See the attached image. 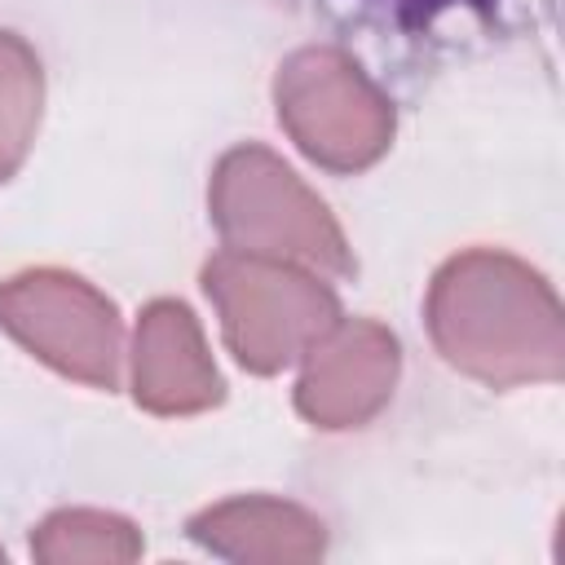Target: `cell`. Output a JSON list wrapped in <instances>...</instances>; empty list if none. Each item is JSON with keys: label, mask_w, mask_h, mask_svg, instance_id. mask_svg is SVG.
I'll return each mask as SVG.
<instances>
[{"label": "cell", "mask_w": 565, "mask_h": 565, "mask_svg": "<svg viewBox=\"0 0 565 565\" xmlns=\"http://www.w3.org/2000/svg\"><path fill=\"white\" fill-rule=\"evenodd\" d=\"M40 106L44 71L35 49L22 35L0 31V181H9L26 163L40 128Z\"/></svg>", "instance_id": "obj_10"}, {"label": "cell", "mask_w": 565, "mask_h": 565, "mask_svg": "<svg viewBox=\"0 0 565 565\" xmlns=\"http://www.w3.org/2000/svg\"><path fill=\"white\" fill-rule=\"evenodd\" d=\"M274 106L300 154L327 172H362L393 146V102L340 49H296L274 75Z\"/></svg>", "instance_id": "obj_4"}, {"label": "cell", "mask_w": 565, "mask_h": 565, "mask_svg": "<svg viewBox=\"0 0 565 565\" xmlns=\"http://www.w3.org/2000/svg\"><path fill=\"white\" fill-rule=\"evenodd\" d=\"M190 539L225 561L287 565V561H318L327 547V525L300 503L243 494V499H225L194 512Z\"/></svg>", "instance_id": "obj_8"}, {"label": "cell", "mask_w": 565, "mask_h": 565, "mask_svg": "<svg viewBox=\"0 0 565 565\" xmlns=\"http://www.w3.org/2000/svg\"><path fill=\"white\" fill-rule=\"evenodd\" d=\"M207 212L234 252L291 260L322 278L353 274V247L327 203L265 146H234L216 159Z\"/></svg>", "instance_id": "obj_2"}, {"label": "cell", "mask_w": 565, "mask_h": 565, "mask_svg": "<svg viewBox=\"0 0 565 565\" xmlns=\"http://www.w3.org/2000/svg\"><path fill=\"white\" fill-rule=\"evenodd\" d=\"M296 411L327 433L371 424L402 371L397 335L375 318H335L331 331L300 358Z\"/></svg>", "instance_id": "obj_6"}, {"label": "cell", "mask_w": 565, "mask_h": 565, "mask_svg": "<svg viewBox=\"0 0 565 565\" xmlns=\"http://www.w3.org/2000/svg\"><path fill=\"white\" fill-rule=\"evenodd\" d=\"M0 556H4V552H0Z\"/></svg>", "instance_id": "obj_12"}, {"label": "cell", "mask_w": 565, "mask_h": 565, "mask_svg": "<svg viewBox=\"0 0 565 565\" xmlns=\"http://www.w3.org/2000/svg\"><path fill=\"white\" fill-rule=\"evenodd\" d=\"M203 291L221 313L230 353L252 375L300 362L340 318V300L322 274L234 247L203 265Z\"/></svg>", "instance_id": "obj_3"}, {"label": "cell", "mask_w": 565, "mask_h": 565, "mask_svg": "<svg viewBox=\"0 0 565 565\" xmlns=\"http://www.w3.org/2000/svg\"><path fill=\"white\" fill-rule=\"evenodd\" d=\"M0 331L66 380L119 384L124 327L115 300L66 269H22L0 282Z\"/></svg>", "instance_id": "obj_5"}, {"label": "cell", "mask_w": 565, "mask_h": 565, "mask_svg": "<svg viewBox=\"0 0 565 565\" xmlns=\"http://www.w3.org/2000/svg\"><path fill=\"white\" fill-rule=\"evenodd\" d=\"M437 353L490 384H552L565 371V322L552 282L521 256L472 247L450 256L424 300Z\"/></svg>", "instance_id": "obj_1"}, {"label": "cell", "mask_w": 565, "mask_h": 565, "mask_svg": "<svg viewBox=\"0 0 565 565\" xmlns=\"http://www.w3.org/2000/svg\"><path fill=\"white\" fill-rule=\"evenodd\" d=\"M411 4H441V0H411Z\"/></svg>", "instance_id": "obj_11"}, {"label": "cell", "mask_w": 565, "mask_h": 565, "mask_svg": "<svg viewBox=\"0 0 565 565\" xmlns=\"http://www.w3.org/2000/svg\"><path fill=\"white\" fill-rule=\"evenodd\" d=\"M31 556L44 565H124L141 556V534L132 521L97 508H62L44 516L31 534Z\"/></svg>", "instance_id": "obj_9"}, {"label": "cell", "mask_w": 565, "mask_h": 565, "mask_svg": "<svg viewBox=\"0 0 565 565\" xmlns=\"http://www.w3.org/2000/svg\"><path fill=\"white\" fill-rule=\"evenodd\" d=\"M132 397L150 415H199L225 397L199 318L181 300H150L132 331Z\"/></svg>", "instance_id": "obj_7"}]
</instances>
